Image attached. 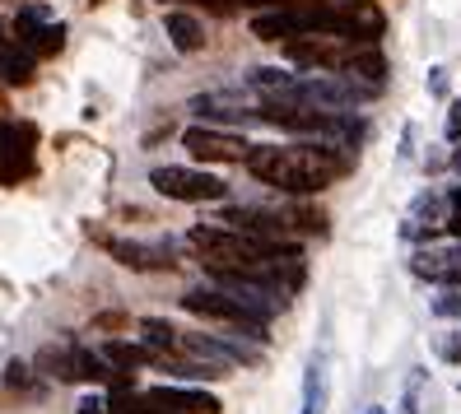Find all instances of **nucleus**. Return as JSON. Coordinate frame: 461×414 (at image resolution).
Instances as JSON below:
<instances>
[{
  "mask_svg": "<svg viewBox=\"0 0 461 414\" xmlns=\"http://www.w3.org/2000/svg\"><path fill=\"white\" fill-rule=\"evenodd\" d=\"M186 242L210 274H248V280H266L280 289H298V280H303L298 252L276 238H257L229 224H201L186 233Z\"/></svg>",
  "mask_w": 461,
  "mask_h": 414,
  "instance_id": "f257e3e1",
  "label": "nucleus"
},
{
  "mask_svg": "<svg viewBox=\"0 0 461 414\" xmlns=\"http://www.w3.org/2000/svg\"><path fill=\"white\" fill-rule=\"evenodd\" d=\"M248 173L285 196H317L349 173V154L340 145H261L248 154Z\"/></svg>",
  "mask_w": 461,
  "mask_h": 414,
  "instance_id": "f03ea898",
  "label": "nucleus"
},
{
  "mask_svg": "<svg viewBox=\"0 0 461 414\" xmlns=\"http://www.w3.org/2000/svg\"><path fill=\"white\" fill-rule=\"evenodd\" d=\"M38 368L51 373L57 382H117V386H131V377L122 368H107V358L89 354L85 345H47L38 354Z\"/></svg>",
  "mask_w": 461,
  "mask_h": 414,
  "instance_id": "7ed1b4c3",
  "label": "nucleus"
},
{
  "mask_svg": "<svg viewBox=\"0 0 461 414\" xmlns=\"http://www.w3.org/2000/svg\"><path fill=\"white\" fill-rule=\"evenodd\" d=\"M182 308L186 312H196V317H210V321H224V326H238L242 336H252V340H261L266 336V317H257L248 302H238L233 293H224L220 284L214 289H192L182 298Z\"/></svg>",
  "mask_w": 461,
  "mask_h": 414,
  "instance_id": "20e7f679",
  "label": "nucleus"
},
{
  "mask_svg": "<svg viewBox=\"0 0 461 414\" xmlns=\"http://www.w3.org/2000/svg\"><path fill=\"white\" fill-rule=\"evenodd\" d=\"M149 186L168 201H186V205H205V201H224L229 186L214 177V173H201V168H177V163H164V168L149 173Z\"/></svg>",
  "mask_w": 461,
  "mask_h": 414,
  "instance_id": "39448f33",
  "label": "nucleus"
},
{
  "mask_svg": "<svg viewBox=\"0 0 461 414\" xmlns=\"http://www.w3.org/2000/svg\"><path fill=\"white\" fill-rule=\"evenodd\" d=\"M38 168V126L33 122H5L0 126V186L29 182Z\"/></svg>",
  "mask_w": 461,
  "mask_h": 414,
  "instance_id": "423d86ee",
  "label": "nucleus"
},
{
  "mask_svg": "<svg viewBox=\"0 0 461 414\" xmlns=\"http://www.w3.org/2000/svg\"><path fill=\"white\" fill-rule=\"evenodd\" d=\"M182 145H186V154L201 158V163H248V154H252V145L242 140V135L214 130V126H192L182 135Z\"/></svg>",
  "mask_w": 461,
  "mask_h": 414,
  "instance_id": "0eeeda50",
  "label": "nucleus"
},
{
  "mask_svg": "<svg viewBox=\"0 0 461 414\" xmlns=\"http://www.w3.org/2000/svg\"><path fill=\"white\" fill-rule=\"evenodd\" d=\"M14 33L19 42L33 51V57H57V51L66 47V23H57L42 5H29V10H19L14 19Z\"/></svg>",
  "mask_w": 461,
  "mask_h": 414,
  "instance_id": "6e6552de",
  "label": "nucleus"
},
{
  "mask_svg": "<svg viewBox=\"0 0 461 414\" xmlns=\"http://www.w3.org/2000/svg\"><path fill=\"white\" fill-rule=\"evenodd\" d=\"M411 270L433 284H456L461 289V247H424L411 256Z\"/></svg>",
  "mask_w": 461,
  "mask_h": 414,
  "instance_id": "1a4fd4ad",
  "label": "nucleus"
},
{
  "mask_svg": "<svg viewBox=\"0 0 461 414\" xmlns=\"http://www.w3.org/2000/svg\"><path fill=\"white\" fill-rule=\"evenodd\" d=\"M145 396L164 414H220V400L210 392H192V386H154Z\"/></svg>",
  "mask_w": 461,
  "mask_h": 414,
  "instance_id": "9d476101",
  "label": "nucleus"
},
{
  "mask_svg": "<svg viewBox=\"0 0 461 414\" xmlns=\"http://www.w3.org/2000/svg\"><path fill=\"white\" fill-rule=\"evenodd\" d=\"M113 261L131 266V270H164L173 266V247H154V242H126V238H107L103 242Z\"/></svg>",
  "mask_w": 461,
  "mask_h": 414,
  "instance_id": "9b49d317",
  "label": "nucleus"
},
{
  "mask_svg": "<svg viewBox=\"0 0 461 414\" xmlns=\"http://www.w3.org/2000/svg\"><path fill=\"white\" fill-rule=\"evenodd\" d=\"M33 75H38V57L19 38H10L5 29H0V79L23 89V85H33Z\"/></svg>",
  "mask_w": 461,
  "mask_h": 414,
  "instance_id": "f8f14e48",
  "label": "nucleus"
},
{
  "mask_svg": "<svg viewBox=\"0 0 461 414\" xmlns=\"http://www.w3.org/2000/svg\"><path fill=\"white\" fill-rule=\"evenodd\" d=\"M164 29H168V38H173L177 51H201L205 47V23L196 14H186V10H168L164 14Z\"/></svg>",
  "mask_w": 461,
  "mask_h": 414,
  "instance_id": "ddd939ff",
  "label": "nucleus"
},
{
  "mask_svg": "<svg viewBox=\"0 0 461 414\" xmlns=\"http://www.w3.org/2000/svg\"><path fill=\"white\" fill-rule=\"evenodd\" d=\"M298 414H327V368H321V358H312L303 373V405H298Z\"/></svg>",
  "mask_w": 461,
  "mask_h": 414,
  "instance_id": "4468645a",
  "label": "nucleus"
},
{
  "mask_svg": "<svg viewBox=\"0 0 461 414\" xmlns=\"http://www.w3.org/2000/svg\"><path fill=\"white\" fill-rule=\"evenodd\" d=\"M140 345L158 358V354H177V330L168 326V321H158V317H149V321H140Z\"/></svg>",
  "mask_w": 461,
  "mask_h": 414,
  "instance_id": "2eb2a0df",
  "label": "nucleus"
},
{
  "mask_svg": "<svg viewBox=\"0 0 461 414\" xmlns=\"http://www.w3.org/2000/svg\"><path fill=\"white\" fill-rule=\"evenodd\" d=\"M103 358H107V364H113V368H122V373H126V368H140V364H149V358H154V354H149L145 345H126V340H107V345H103Z\"/></svg>",
  "mask_w": 461,
  "mask_h": 414,
  "instance_id": "dca6fc26",
  "label": "nucleus"
},
{
  "mask_svg": "<svg viewBox=\"0 0 461 414\" xmlns=\"http://www.w3.org/2000/svg\"><path fill=\"white\" fill-rule=\"evenodd\" d=\"M433 312H438V317H461V289L443 284V298H433Z\"/></svg>",
  "mask_w": 461,
  "mask_h": 414,
  "instance_id": "f3484780",
  "label": "nucleus"
},
{
  "mask_svg": "<svg viewBox=\"0 0 461 414\" xmlns=\"http://www.w3.org/2000/svg\"><path fill=\"white\" fill-rule=\"evenodd\" d=\"M5 382L14 386V392H23V386H33V373H29V364H10V368H5Z\"/></svg>",
  "mask_w": 461,
  "mask_h": 414,
  "instance_id": "a211bd4d",
  "label": "nucleus"
},
{
  "mask_svg": "<svg viewBox=\"0 0 461 414\" xmlns=\"http://www.w3.org/2000/svg\"><path fill=\"white\" fill-rule=\"evenodd\" d=\"M420 382H424V373H415L411 386H405V414H420Z\"/></svg>",
  "mask_w": 461,
  "mask_h": 414,
  "instance_id": "6ab92c4d",
  "label": "nucleus"
},
{
  "mask_svg": "<svg viewBox=\"0 0 461 414\" xmlns=\"http://www.w3.org/2000/svg\"><path fill=\"white\" fill-rule=\"evenodd\" d=\"M447 205H452V214H447V229L461 238V186L452 191V201H447Z\"/></svg>",
  "mask_w": 461,
  "mask_h": 414,
  "instance_id": "aec40b11",
  "label": "nucleus"
},
{
  "mask_svg": "<svg viewBox=\"0 0 461 414\" xmlns=\"http://www.w3.org/2000/svg\"><path fill=\"white\" fill-rule=\"evenodd\" d=\"M429 94H433V98L447 94V70H429Z\"/></svg>",
  "mask_w": 461,
  "mask_h": 414,
  "instance_id": "412c9836",
  "label": "nucleus"
},
{
  "mask_svg": "<svg viewBox=\"0 0 461 414\" xmlns=\"http://www.w3.org/2000/svg\"><path fill=\"white\" fill-rule=\"evenodd\" d=\"M75 414H107V400H103V396H85Z\"/></svg>",
  "mask_w": 461,
  "mask_h": 414,
  "instance_id": "4be33fe9",
  "label": "nucleus"
},
{
  "mask_svg": "<svg viewBox=\"0 0 461 414\" xmlns=\"http://www.w3.org/2000/svg\"><path fill=\"white\" fill-rule=\"evenodd\" d=\"M447 140H461V103L447 112Z\"/></svg>",
  "mask_w": 461,
  "mask_h": 414,
  "instance_id": "5701e85b",
  "label": "nucleus"
},
{
  "mask_svg": "<svg viewBox=\"0 0 461 414\" xmlns=\"http://www.w3.org/2000/svg\"><path fill=\"white\" fill-rule=\"evenodd\" d=\"M452 168L461 173V145H456V154H452Z\"/></svg>",
  "mask_w": 461,
  "mask_h": 414,
  "instance_id": "b1692460",
  "label": "nucleus"
},
{
  "mask_svg": "<svg viewBox=\"0 0 461 414\" xmlns=\"http://www.w3.org/2000/svg\"><path fill=\"white\" fill-rule=\"evenodd\" d=\"M364 414H387V410H377V405H373V410H364Z\"/></svg>",
  "mask_w": 461,
  "mask_h": 414,
  "instance_id": "393cba45",
  "label": "nucleus"
}]
</instances>
